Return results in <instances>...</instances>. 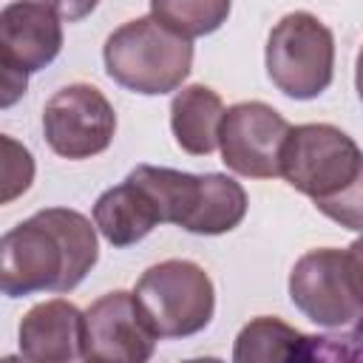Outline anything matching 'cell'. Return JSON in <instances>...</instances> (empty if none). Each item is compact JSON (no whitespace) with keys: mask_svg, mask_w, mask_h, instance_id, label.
Wrapping results in <instances>:
<instances>
[{"mask_svg":"<svg viewBox=\"0 0 363 363\" xmlns=\"http://www.w3.org/2000/svg\"><path fill=\"white\" fill-rule=\"evenodd\" d=\"M3 150H6V159H3V204H9L31 187L34 159H31L28 147L14 142L11 136H3Z\"/></svg>","mask_w":363,"mask_h":363,"instance_id":"ac0fdd59","label":"cell"},{"mask_svg":"<svg viewBox=\"0 0 363 363\" xmlns=\"http://www.w3.org/2000/svg\"><path fill=\"white\" fill-rule=\"evenodd\" d=\"M250 199L241 182L224 173H201V193L199 204L184 221L182 230L196 235H221L235 230L247 216Z\"/></svg>","mask_w":363,"mask_h":363,"instance_id":"9a60e30c","label":"cell"},{"mask_svg":"<svg viewBox=\"0 0 363 363\" xmlns=\"http://www.w3.org/2000/svg\"><path fill=\"white\" fill-rule=\"evenodd\" d=\"M156 340L133 292L113 289L85 309V360L145 363L153 357Z\"/></svg>","mask_w":363,"mask_h":363,"instance_id":"9c48e42d","label":"cell"},{"mask_svg":"<svg viewBox=\"0 0 363 363\" xmlns=\"http://www.w3.org/2000/svg\"><path fill=\"white\" fill-rule=\"evenodd\" d=\"M20 354L34 363L85 360V312L65 298L31 306L20 320Z\"/></svg>","mask_w":363,"mask_h":363,"instance_id":"8fae6325","label":"cell"},{"mask_svg":"<svg viewBox=\"0 0 363 363\" xmlns=\"http://www.w3.org/2000/svg\"><path fill=\"white\" fill-rule=\"evenodd\" d=\"M224 102L207 85H187L170 102V130L176 145L190 156H210L218 147Z\"/></svg>","mask_w":363,"mask_h":363,"instance_id":"4fadbf2b","label":"cell"},{"mask_svg":"<svg viewBox=\"0 0 363 363\" xmlns=\"http://www.w3.org/2000/svg\"><path fill=\"white\" fill-rule=\"evenodd\" d=\"M147 323L159 337H190L210 326L216 312V286L204 267L184 258H167L147 267L133 289Z\"/></svg>","mask_w":363,"mask_h":363,"instance_id":"3957f363","label":"cell"},{"mask_svg":"<svg viewBox=\"0 0 363 363\" xmlns=\"http://www.w3.org/2000/svg\"><path fill=\"white\" fill-rule=\"evenodd\" d=\"M363 167V150L357 142L329 122L295 125L284 142L281 176L289 187L323 201L337 196Z\"/></svg>","mask_w":363,"mask_h":363,"instance_id":"5b68a950","label":"cell"},{"mask_svg":"<svg viewBox=\"0 0 363 363\" xmlns=\"http://www.w3.org/2000/svg\"><path fill=\"white\" fill-rule=\"evenodd\" d=\"M315 357H363V315L343 337H318L312 335V360Z\"/></svg>","mask_w":363,"mask_h":363,"instance_id":"d6986e66","label":"cell"},{"mask_svg":"<svg viewBox=\"0 0 363 363\" xmlns=\"http://www.w3.org/2000/svg\"><path fill=\"white\" fill-rule=\"evenodd\" d=\"M235 363H289L312 360V335L298 332L281 318H252L241 326L233 346Z\"/></svg>","mask_w":363,"mask_h":363,"instance_id":"5bb4252c","label":"cell"},{"mask_svg":"<svg viewBox=\"0 0 363 363\" xmlns=\"http://www.w3.org/2000/svg\"><path fill=\"white\" fill-rule=\"evenodd\" d=\"M94 224L111 247L122 250L142 241L156 224H162V213L147 187L128 173L125 182L108 187L94 201Z\"/></svg>","mask_w":363,"mask_h":363,"instance_id":"7c38bea8","label":"cell"},{"mask_svg":"<svg viewBox=\"0 0 363 363\" xmlns=\"http://www.w3.org/2000/svg\"><path fill=\"white\" fill-rule=\"evenodd\" d=\"M62 17L45 0H11L0 11V65L20 74L43 71L62 51Z\"/></svg>","mask_w":363,"mask_h":363,"instance_id":"30bf717a","label":"cell"},{"mask_svg":"<svg viewBox=\"0 0 363 363\" xmlns=\"http://www.w3.org/2000/svg\"><path fill=\"white\" fill-rule=\"evenodd\" d=\"M116 111L108 96L88 82L60 88L43 108V136L62 159H91L111 147Z\"/></svg>","mask_w":363,"mask_h":363,"instance_id":"52a82bcc","label":"cell"},{"mask_svg":"<svg viewBox=\"0 0 363 363\" xmlns=\"http://www.w3.org/2000/svg\"><path fill=\"white\" fill-rule=\"evenodd\" d=\"M233 0H150V14L184 37H207L230 17Z\"/></svg>","mask_w":363,"mask_h":363,"instance_id":"2e32d148","label":"cell"},{"mask_svg":"<svg viewBox=\"0 0 363 363\" xmlns=\"http://www.w3.org/2000/svg\"><path fill=\"white\" fill-rule=\"evenodd\" d=\"M349 261H352V272H354V284H357V289H360V298H363V235L360 238H354L352 244H349Z\"/></svg>","mask_w":363,"mask_h":363,"instance_id":"44dd1931","label":"cell"},{"mask_svg":"<svg viewBox=\"0 0 363 363\" xmlns=\"http://www.w3.org/2000/svg\"><path fill=\"white\" fill-rule=\"evenodd\" d=\"M354 88H357V96L363 102V45L357 51V62H354Z\"/></svg>","mask_w":363,"mask_h":363,"instance_id":"7402d4cb","label":"cell"},{"mask_svg":"<svg viewBox=\"0 0 363 363\" xmlns=\"http://www.w3.org/2000/svg\"><path fill=\"white\" fill-rule=\"evenodd\" d=\"M289 301L323 329L357 320L363 315V298L354 284L349 252L335 247L303 252L289 272Z\"/></svg>","mask_w":363,"mask_h":363,"instance_id":"8992f818","label":"cell"},{"mask_svg":"<svg viewBox=\"0 0 363 363\" xmlns=\"http://www.w3.org/2000/svg\"><path fill=\"white\" fill-rule=\"evenodd\" d=\"M108 77L142 96L179 91L193 68L190 37L173 31L153 14L122 23L102 45Z\"/></svg>","mask_w":363,"mask_h":363,"instance_id":"7a4b0ae2","label":"cell"},{"mask_svg":"<svg viewBox=\"0 0 363 363\" xmlns=\"http://www.w3.org/2000/svg\"><path fill=\"white\" fill-rule=\"evenodd\" d=\"M99 258L96 224L71 207H45L0 238V286L6 298L71 292Z\"/></svg>","mask_w":363,"mask_h":363,"instance_id":"6da1fadb","label":"cell"},{"mask_svg":"<svg viewBox=\"0 0 363 363\" xmlns=\"http://www.w3.org/2000/svg\"><path fill=\"white\" fill-rule=\"evenodd\" d=\"M267 77L289 99L320 96L335 77V37L309 11L284 14L267 37Z\"/></svg>","mask_w":363,"mask_h":363,"instance_id":"277c9868","label":"cell"},{"mask_svg":"<svg viewBox=\"0 0 363 363\" xmlns=\"http://www.w3.org/2000/svg\"><path fill=\"white\" fill-rule=\"evenodd\" d=\"M315 207L332 218L335 224H340L343 230H354V233H363V167L360 173L354 176L352 184H346L337 196L332 199H323V201H315Z\"/></svg>","mask_w":363,"mask_h":363,"instance_id":"e0dca14e","label":"cell"},{"mask_svg":"<svg viewBox=\"0 0 363 363\" xmlns=\"http://www.w3.org/2000/svg\"><path fill=\"white\" fill-rule=\"evenodd\" d=\"M62 20H68V23H77V20H82V17H88L96 6H99V0H45Z\"/></svg>","mask_w":363,"mask_h":363,"instance_id":"ffe728a7","label":"cell"},{"mask_svg":"<svg viewBox=\"0 0 363 363\" xmlns=\"http://www.w3.org/2000/svg\"><path fill=\"white\" fill-rule=\"evenodd\" d=\"M292 125L267 102L250 99L227 108L218 150L221 162L247 179H275L281 176V153Z\"/></svg>","mask_w":363,"mask_h":363,"instance_id":"ba28073f","label":"cell"}]
</instances>
